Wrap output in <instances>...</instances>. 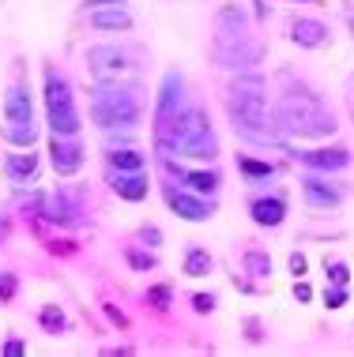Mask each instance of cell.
Listing matches in <instances>:
<instances>
[{
	"mask_svg": "<svg viewBox=\"0 0 354 357\" xmlns=\"http://www.w3.org/2000/svg\"><path fill=\"white\" fill-rule=\"evenodd\" d=\"M155 139L166 154H185L193 162H212L219 154V139L212 132V121L200 105H181L170 117H158Z\"/></svg>",
	"mask_w": 354,
	"mask_h": 357,
	"instance_id": "obj_1",
	"label": "cell"
},
{
	"mask_svg": "<svg viewBox=\"0 0 354 357\" xmlns=\"http://www.w3.org/2000/svg\"><path fill=\"white\" fill-rule=\"evenodd\" d=\"M230 121H234V132L242 139L264 143L272 136V124H267V94H264L260 75H242L230 86Z\"/></svg>",
	"mask_w": 354,
	"mask_h": 357,
	"instance_id": "obj_2",
	"label": "cell"
},
{
	"mask_svg": "<svg viewBox=\"0 0 354 357\" xmlns=\"http://www.w3.org/2000/svg\"><path fill=\"white\" fill-rule=\"evenodd\" d=\"M279 124H283V132L302 136V139L328 136V132L336 128L332 113L324 109L317 98H309V94H286V98L279 102Z\"/></svg>",
	"mask_w": 354,
	"mask_h": 357,
	"instance_id": "obj_3",
	"label": "cell"
},
{
	"mask_svg": "<svg viewBox=\"0 0 354 357\" xmlns=\"http://www.w3.org/2000/svg\"><path fill=\"white\" fill-rule=\"evenodd\" d=\"M91 117L98 128H136L143 117V105L136 91H121V86H102L91 98Z\"/></svg>",
	"mask_w": 354,
	"mask_h": 357,
	"instance_id": "obj_4",
	"label": "cell"
},
{
	"mask_svg": "<svg viewBox=\"0 0 354 357\" xmlns=\"http://www.w3.org/2000/svg\"><path fill=\"white\" fill-rule=\"evenodd\" d=\"M45 121H50L53 136H75L80 132V113H75V102H72V86L57 72H45Z\"/></svg>",
	"mask_w": 354,
	"mask_h": 357,
	"instance_id": "obj_5",
	"label": "cell"
},
{
	"mask_svg": "<svg viewBox=\"0 0 354 357\" xmlns=\"http://www.w3.org/2000/svg\"><path fill=\"white\" fill-rule=\"evenodd\" d=\"M4 117H8V139L19 147H31L34 143V109H31V94L23 86H12L4 94Z\"/></svg>",
	"mask_w": 354,
	"mask_h": 357,
	"instance_id": "obj_6",
	"label": "cell"
},
{
	"mask_svg": "<svg viewBox=\"0 0 354 357\" xmlns=\"http://www.w3.org/2000/svg\"><path fill=\"white\" fill-rule=\"evenodd\" d=\"M83 15H87V23L94 31H128L132 26V15L121 0H91L83 8Z\"/></svg>",
	"mask_w": 354,
	"mask_h": 357,
	"instance_id": "obj_7",
	"label": "cell"
},
{
	"mask_svg": "<svg viewBox=\"0 0 354 357\" xmlns=\"http://www.w3.org/2000/svg\"><path fill=\"white\" fill-rule=\"evenodd\" d=\"M87 64H91V75L98 83H113L128 72V56L121 50H113V45H94V50H87Z\"/></svg>",
	"mask_w": 354,
	"mask_h": 357,
	"instance_id": "obj_8",
	"label": "cell"
},
{
	"mask_svg": "<svg viewBox=\"0 0 354 357\" xmlns=\"http://www.w3.org/2000/svg\"><path fill=\"white\" fill-rule=\"evenodd\" d=\"M45 218H53L57 226H80V215H83V207H80V199L72 196V192H64V188H57L50 199H45V211H42Z\"/></svg>",
	"mask_w": 354,
	"mask_h": 357,
	"instance_id": "obj_9",
	"label": "cell"
},
{
	"mask_svg": "<svg viewBox=\"0 0 354 357\" xmlns=\"http://www.w3.org/2000/svg\"><path fill=\"white\" fill-rule=\"evenodd\" d=\"M50 158H53V169L61 173V177H72V173L83 166V147L72 136H53Z\"/></svg>",
	"mask_w": 354,
	"mask_h": 357,
	"instance_id": "obj_10",
	"label": "cell"
},
{
	"mask_svg": "<svg viewBox=\"0 0 354 357\" xmlns=\"http://www.w3.org/2000/svg\"><path fill=\"white\" fill-rule=\"evenodd\" d=\"M166 204H170V211H177V215L189 218V222L212 218V204H204L200 196H189V192H181V188H166Z\"/></svg>",
	"mask_w": 354,
	"mask_h": 357,
	"instance_id": "obj_11",
	"label": "cell"
},
{
	"mask_svg": "<svg viewBox=\"0 0 354 357\" xmlns=\"http://www.w3.org/2000/svg\"><path fill=\"white\" fill-rule=\"evenodd\" d=\"M113 192H117L121 199H143L147 196V177H143V169H113Z\"/></svg>",
	"mask_w": 354,
	"mask_h": 357,
	"instance_id": "obj_12",
	"label": "cell"
},
{
	"mask_svg": "<svg viewBox=\"0 0 354 357\" xmlns=\"http://www.w3.org/2000/svg\"><path fill=\"white\" fill-rule=\"evenodd\" d=\"M4 173L15 181V185H27V181L38 173V154H31V151H27V154H8Z\"/></svg>",
	"mask_w": 354,
	"mask_h": 357,
	"instance_id": "obj_13",
	"label": "cell"
},
{
	"mask_svg": "<svg viewBox=\"0 0 354 357\" xmlns=\"http://www.w3.org/2000/svg\"><path fill=\"white\" fill-rule=\"evenodd\" d=\"M305 199H309L313 207H336L343 196H339V188H336V185H328V181L309 177V181H305Z\"/></svg>",
	"mask_w": 354,
	"mask_h": 357,
	"instance_id": "obj_14",
	"label": "cell"
},
{
	"mask_svg": "<svg viewBox=\"0 0 354 357\" xmlns=\"http://www.w3.org/2000/svg\"><path fill=\"white\" fill-rule=\"evenodd\" d=\"M166 173H170V177H177V181H185V185H189V188H196V192H215V185H219L215 173H189V169L174 166L170 158H166Z\"/></svg>",
	"mask_w": 354,
	"mask_h": 357,
	"instance_id": "obj_15",
	"label": "cell"
},
{
	"mask_svg": "<svg viewBox=\"0 0 354 357\" xmlns=\"http://www.w3.org/2000/svg\"><path fill=\"white\" fill-rule=\"evenodd\" d=\"M286 215L283 199H253V222L256 226H279Z\"/></svg>",
	"mask_w": 354,
	"mask_h": 357,
	"instance_id": "obj_16",
	"label": "cell"
},
{
	"mask_svg": "<svg viewBox=\"0 0 354 357\" xmlns=\"http://www.w3.org/2000/svg\"><path fill=\"white\" fill-rule=\"evenodd\" d=\"M302 162L313 169H339V166H347V151H339V147L336 151H305Z\"/></svg>",
	"mask_w": 354,
	"mask_h": 357,
	"instance_id": "obj_17",
	"label": "cell"
},
{
	"mask_svg": "<svg viewBox=\"0 0 354 357\" xmlns=\"http://www.w3.org/2000/svg\"><path fill=\"white\" fill-rule=\"evenodd\" d=\"M324 34L328 31H324L317 19H298V23H294V42L298 45H320Z\"/></svg>",
	"mask_w": 354,
	"mask_h": 357,
	"instance_id": "obj_18",
	"label": "cell"
},
{
	"mask_svg": "<svg viewBox=\"0 0 354 357\" xmlns=\"http://www.w3.org/2000/svg\"><path fill=\"white\" fill-rule=\"evenodd\" d=\"M207 271H212V256H207L204 248H189V256H185V275L200 278V275H207Z\"/></svg>",
	"mask_w": 354,
	"mask_h": 357,
	"instance_id": "obj_19",
	"label": "cell"
},
{
	"mask_svg": "<svg viewBox=\"0 0 354 357\" xmlns=\"http://www.w3.org/2000/svg\"><path fill=\"white\" fill-rule=\"evenodd\" d=\"M110 169H143V154H136V151H113L110 154Z\"/></svg>",
	"mask_w": 354,
	"mask_h": 357,
	"instance_id": "obj_20",
	"label": "cell"
},
{
	"mask_svg": "<svg viewBox=\"0 0 354 357\" xmlns=\"http://www.w3.org/2000/svg\"><path fill=\"white\" fill-rule=\"evenodd\" d=\"M245 267H249V275H267V271H272V259H267L264 252H249Z\"/></svg>",
	"mask_w": 354,
	"mask_h": 357,
	"instance_id": "obj_21",
	"label": "cell"
},
{
	"mask_svg": "<svg viewBox=\"0 0 354 357\" xmlns=\"http://www.w3.org/2000/svg\"><path fill=\"white\" fill-rule=\"evenodd\" d=\"M42 324L50 327L53 335H57V331H64V316H61V308H53V305H50V308H42Z\"/></svg>",
	"mask_w": 354,
	"mask_h": 357,
	"instance_id": "obj_22",
	"label": "cell"
},
{
	"mask_svg": "<svg viewBox=\"0 0 354 357\" xmlns=\"http://www.w3.org/2000/svg\"><path fill=\"white\" fill-rule=\"evenodd\" d=\"M328 278H332V282H347V267H343V264H336V259H332V264H328Z\"/></svg>",
	"mask_w": 354,
	"mask_h": 357,
	"instance_id": "obj_23",
	"label": "cell"
},
{
	"mask_svg": "<svg viewBox=\"0 0 354 357\" xmlns=\"http://www.w3.org/2000/svg\"><path fill=\"white\" fill-rule=\"evenodd\" d=\"M242 169L253 173V177H267V173H272V166H260V162H249V158L242 162Z\"/></svg>",
	"mask_w": 354,
	"mask_h": 357,
	"instance_id": "obj_24",
	"label": "cell"
},
{
	"mask_svg": "<svg viewBox=\"0 0 354 357\" xmlns=\"http://www.w3.org/2000/svg\"><path fill=\"white\" fill-rule=\"evenodd\" d=\"M128 264H132V267H140V271H143V267H155V256H143V252H128Z\"/></svg>",
	"mask_w": 354,
	"mask_h": 357,
	"instance_id": "obj_25",
	"label": "cell"
},
{
	"mask_svg": "<svg viewBox=\"0 0 354 357\" xmlns=\"http://www.w3.org/2000/svg\"><path fill=\"white\" fill-rule=\"evenodd\" d=\"M12 294H15V275H4L0 278V301H8Z\"/></svg>",
	"mask_w": 354,
	"mask_h": 357,
	"instance_id": "obj_26",
	"label": "cell"
},
{
	"mask_svg": "<svg viewBox=\"0 0 354 357\" xmlns=\"http://www.w3.org/2000/svg\"><path fill=\"white\" fill-rule=\"evenodd\" d=\"M193 305H196V312H212V308H215V297H204V294H200Z\"/></svg>",
	"mask_w": 354,
	"mask_h": 357,
	"instance_id": "obj_27",
	"label": "cell"
},
{
	"mask_svg": "<svg viewBox=\"0 0 354 357\" xmlns=\"http://www.w3.org/2000/svg\"><path fill=\"white\" fill-rule=\"evenodd\" d=\"M324 297H328V305H332V308H339L343 301H347V294H343V289H332V294H324Z\"/></svg>",
	"mask_w": 354,
	"mask_h": 357,
	"instance_id": "obj_28",
	"label": "cell"
},
{
	"mask_svg": "<svg viewBox=\"0 0 354 357\" xmlns=\"http://www.w3.org/2000/svg\"><path fill=\"white\" fill-rule=\"evenodd\" d=\"M290 271L294 275H305V256H298V252L290 256Z\"/></svg>",
	"mask_w": 354,
	"mask_h": 357,
	"instance_id": "obj_29",
	"label": "cell"
},
{
	"mask_svg": "<svg viewBox=\"0 0 354 357\" xmlns=\"http://www.w3.org/2000/svg\"><path fill=\"white\" fill-rule=\"evenodd\" d=\"M347 102H351V117H354V83H351V94H347Z\"/></svg>",
	"mask_w": 354,
	"mask_h": 357,
	"instance_id": "obj_30",
	"label": "cell"
}]
</instances>
